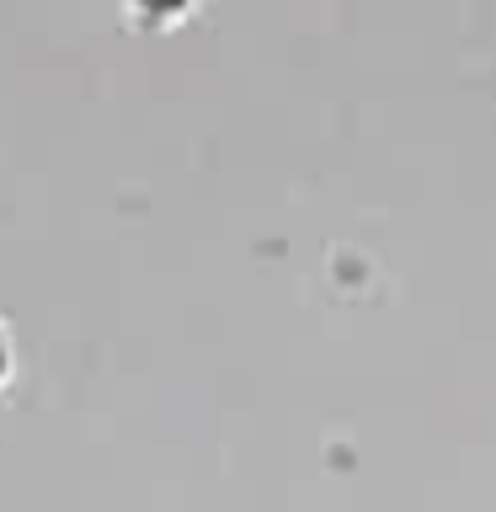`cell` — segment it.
I'll use <instances>...</instances> for the list:
<instances>
[{"label": "cell", "instance_id": "obj_2", "mask_svg": "<svg viewBox=\"0 0 496 512\" xmlns=\"http://www.w3.org/2000/svg\"><path fill=\"white\" fill-rule=\"evenodd\" d=\"M11 368H16V347H11V331L0 326V384L11 379Z\"/></svg>", "mask_w": 496, "mask_h": 512}, {"label": "cell", "instance_id": "obj_1", "mask_svg": "<svg viewBox=\"0 0 496 512\" xmlns=\"http://www.w3.org/2000/svg\"><path fill=\"white\" fill-rule=\"evenodd\" d=\"M198 6L203 0H118L128 27H139V32H171V27H182Z\"/></svg>", "mask_w": 496, "mask_h": 512}]
</instances>
